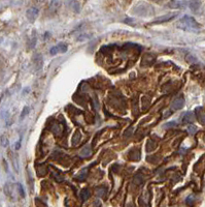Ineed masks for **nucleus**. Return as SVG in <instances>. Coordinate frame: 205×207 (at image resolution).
I'll return each mask as SVG.
<instances>
[{"mask_svg": "<svg viewBox=\"0 0 205 207\" xmlns=\"http://www.w3.org/2000/svg\"><path fill=\"white\" fill-rule=\"evenodd\" d=\"M177 27L183 30H187V31H193V30L200 29V25L198 24V22L194 18H192L190 16H185L180 19L177 23Z\"/></svg>", "mask_w": 205, "mask_h": 207, "instance_id": "1", "label": "nucleus"}, {"mask_svg": "<svg viewBox=\"0 0 205 207\" xmlns=\"http://www.w3.org/2000/svg\"><path fill=\"white\" fill-rule=\"evenodd\" d=\"M68 50V46L64 43H60L59 45L54 46L52 47L50 50V54L51 55H56L58 53H66Z\"/></svg>", "mask_w": 205, "mask_h": 207, "instance_id": "2", "label": "nucleus"}, {"mask_svg": "<svg viewBox=\"0 0 205 207\" xmlns=\"http://www.w3.org/2000/svg\"><path fill=\"white\" fill-rule=\"evenodd\" d=\"M38 13H39V11L37 7H30V8L27 11V13H26V17H27V19L30 21V22L33 23L34 21L36 20L37 16H38Z\"/></svg>", "mask_w": 205, "mask_h": 207, "instance_id": "3", "label": "nucleus"}, {"mask_svg": "<svg viewBox=\"0 0 205 207\" xmlns=\"http://www.w3.org/2000/svg\"><path fill=\"white\" fill-rule=\"evenodd\" d=\"M176 16V14H169V15H164V16L160 17V18L156 19L155 21L151 22V24H161V23H164V22H168V21L172 20L174 17Z\"/></svg>", "mask_w": 205, "mask_h": 207, "instance_id": "4", "label": "nucleus"}, {"mask_svg": "<svg viewBox=\"0 0 205 207\" xmlns=\"http://www.w3.org/2000/svg\"><path fill=\"white\" fill-rule=\"evenodd\" d=\"M183 105H185V98H183V96H179V98H175V100L172 102L171 107L173 110H179L183 107Z\"/></svg>", "mask_w": 205, "mask_h": 207, "instance_id": "5", "label": "nucleus"}, {"mask_svg": "<svg viewBox=\"0 0 205 207\" xmlns=\"http://www.w3.org/2000/svg\"><path fill=\"white\" fill-rule=\"evenodd\" d=\"M195 113H196L198 120L200 121L201 123H205V115H204V113L202 112V108L198 107L196 110H195Z\"/></svg>", "mask_w": 205, "mask_h": 207, "instance_id": "6", "label": "nucleus"}, {"mask_svg": "<svg viewBox=\"0 0 205 207\" xmlns=\"http://www.w3.org/2000/svg\"><path fill=\"white\" fill-rule=\"evenodd\" d=\"M189 5H190V8H191L192 11L198 13L199 9H200V6H201V2L200 1H191V2H189Z\"/></svg>", "mask_w": 205, "mask_h": 207, "instance_id": "7", "label": "nucleus"}, {"mask_svg": "<svg viewBox=\"0 0 205 207\" xmlns=\"http://www.w3.org/2000/svg\"><path fill=\"white\" fill-rule=\"evenodd\" d=\"M187 1H171L170 2V6L172 8H183L187 4Z\"/></svg>", "mask_w": 205, "mask_h": 207, "instance_id": "8", "label": "nucleus"}, {"mask_svg": "<svg viewBox=\"0 0 205 207\" xmlns=\"http://www.w3.org/2000/svg\"><path fill=\"white\" fill-rule=\"evenodd\" d=\"M193 120H194V115H193L192 113H190V112L186 113L185 116H183V123H191V122H193Z\"/></svg>", "mask_w": 205, "mask_h": 207, "instance_id": "9", "label": "nucleus"}, {"mask_svg": "<svg viewBox=\"0 0 205 207\" xmlns=\"http://www.w3.org/2000/svg\"><path fill=\"white\" fill-rule=\"evenodd\" d=\"M81 198L83 201H87L89 198H90V191L87 189H83V191L81 192Z\"/></svg>", "mask_w": 205, "mask_h": 207, "instance_id": "10", "label": "nucleus"}, {"mask_svg": "<svg viewBox=\"0 0 205 207\" xmlns=\"http://www.w3.org/2000/svg\"><path fill=\"white\" fill-rule=\"evenodd\" d=\"M69 3L70 5H71V8H72V11H75V13H79V1H69Z\"/></svg>", "mask_w": 205, "mask_h": 207, "instance_id": "11", "label": "nucleus"}, {"mask_svg": "<svg viewBox=\"0 0 205 207\" xmlns=\"http://www.w3.org/2000/svg\"><path fill=\"white\" fill-rule=\"evenodd\" d=\"M90 154H91V148L89 146L83 147L81 150V155H83V156H89Z\"/></svg>", "mask_w": 205, "mask_h": 207, "instance_id": "12", "label": "nucleus"}, {"mask_svg": "<svg viewBox=\"0 0 205 207\" xmlns=\"http://www.w3.org/2000/svg\"><path fill=\"white\" fill-rule=\"evenodd\" d=\"M29 112H30V108L29 107H24V109H23L22 113H21V116H20L21 120H23V119L25 118L28 114H29Z\"/></svg>", "mask_w": 205, "mask_h": 207, "instance_id": "13", "label": "nucleus"}, {"mask_svg": "<svg viewBox=\"0 0 205 207\" xmlns=\"http://www.w3.org/2000/svg\"><path fill=\"white\" fill-rule=\"evenodd\" d=\"M90 37H91L90 34H81V35H79V36L77 37V41H86V39H89Z\"/></svg>", "mask_w": 205, "mask_h": 207, "instance_id": "14", "label": "nucleus"}, {"mask_svg": "<svg viewBox=\"0 0 205 207\" xmlns=\"http://www.w3.org/2000/svg\"><path fill=\"white\" fill-rule=\"evenodd\" d=\"M18 187H19V193H20V196L22 198L25 197V192H24V189H23V185L21 183H18Z\"/></svg>", "mask_w": 205, "mask_h": 207, "instance_id": "15", "label": "nucleus"}, {"mask_svg": "<svg viewBox=\"0 0 205 207\" xmlns=\"http://www.w3.org/2000/svg\"><path fill=\"white\" fill-rule=\"evenodd\" d=\"M188 131H189V132L191 133V134H195V133H196V131H197V128L195 126V125L191 124V125L189 126V128H188Z\"/></svg>", "mask_w": 205, "mask_h": 207, "instance_id": "16", "label": "nucleus"}, {"mask_svg": "<svg viewBox=\"0 0 205 207\" xmlns=\"http://www.w3.org/2000/svg\"><path fill=\"white\" fill-rule=\"evenodd\" d=\"M1 144H2L3 146H6L7 144H8V141H7V139L5 138L4 136L1 137Z\"/></svg>", "mask_w": 205, "mask_h": 207, "instance_id": "17", "label": "nucleus"}, {"mask_svg": "<svg viewBox=\"0 0 205 207\" xmlns=\"http://www.w3.org/2000/svg\"><path fill=\"white\" fill-rule=\"evenodd\" d=\"M193 201H194V198H193V196H190L189 198L187 199V201H186V202H187V204L192 205V204H193Z\"/></svg>", "mask_w": 205, "mask_h": 207, "instance_id": "18", "label": "nucleus"}, {"mask_svg": "<svg viewBox=\"0 0 205 207\" xmlns=\"http://www.w3.org/2000/svg\"><path fill=\"white\" fill-rule=\"evenodd\" d=\"M176 123L175 122H168L167 124H165V128H170V126H175Z\"/></svg>", "mask_w": 205, "mask_h": 207, "instance_id": "19", "label": "nucleus"}]
</instances>
